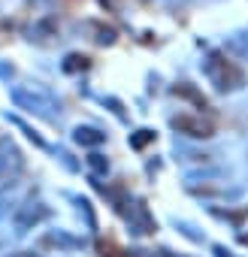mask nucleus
Masks as SVG:
<instances>
[{"label":"nucleus","instance_id":"nucleus-5","mask_svg":"<svg viewBox=\"0 0 248 257\" xmlns=\"http://www.w3.org/2000/svg\"><path fill=\"white\" fill-rule=\"evenodd\" d=\"M76 140L85 143V146H100V143H103V134L91 131V127H79V131H76Z\"/></svg>","mask_w":248,"mask_h":257},{"label":"nucleus","instance_id":"nucleus-4","mask_svg":"<svg viewBox=\"0 0 248 257\" xmlns=\"http://www.w3.org/2000/svg\"><path fill=\"white\" fill-rule=\"evenodd\" d=\"M10 167H22V161H19V149L10 143V140H0V179H4L7 173H10Z\"/></svg>","mask_w":248,"mask_h":257},{"label":"nucleus","instance_id":"nucleus-1","mask_svg":"<svg viewBox=\"0 0 248 257\" xmlns=\"http://www.w3.org/2000/svg\"><path fill=\"white\" fill-rule=\"evenodd\" d=\"M206 73H209V79H212L218 88H236V85L242 82V73H239L227 58H221V55H209Z\"/></svg>","mask_w":248,"mask_h":257},{"label":"nucleus","instance_id":"nucleus-6","mask_svg":"<svg viewBox=\"0 0 248 257\" xmlns=\"http://www.w3.org/2000/svg\"><path fill=\"white\" fill-rule=\"evenodd\" d=\"M149 140H152V134H149V131H140V137L134 140V146H137V149H143V146H146Z\"/></svg>","mask_w":248,"mask_h":257},{"label":"nucleus","instance_id":"nucleus-2","mask_svg":"<svg viewBox=\"0 0 248 257\" xmlns=\"http://www.w3.org/2000/svg\"><path fill=\"white\" fill-rule=\"evenodd\" d=\"M173 127L179 134H188V137H212V124L203 118H191V115H176Z\"/></svg>","mask_w":248,"mask_h":257},{"label":"nucleus","instance_id":"nucleus-7","mask_svg":"<svg viewBox=\"0 0 248 257\" xmlns=\"http://www.w3.org/2000/svg\"><path fill=\"white\" fill-rule=\"evenodd\" d=\"M7 257H37L34 251H16V254H7Z\"/></svg>","mask_w":248,"mask_h":257},{"label":"nucleus","instance_id":"nucleus-3","mask_svg":"<svg viewBox=\"0 0 248 257\" xmlns=\"http://www.w3.org/2000/svg\"><path fill=\"white\" fill-rule=\"evenodd\" d=\"M46 218V209L40 206V203H34V206H22L19 212H16V233H28L34 224H40Z\"/></svg>","mask_w":248,"mask_h":257}]
</instances>
